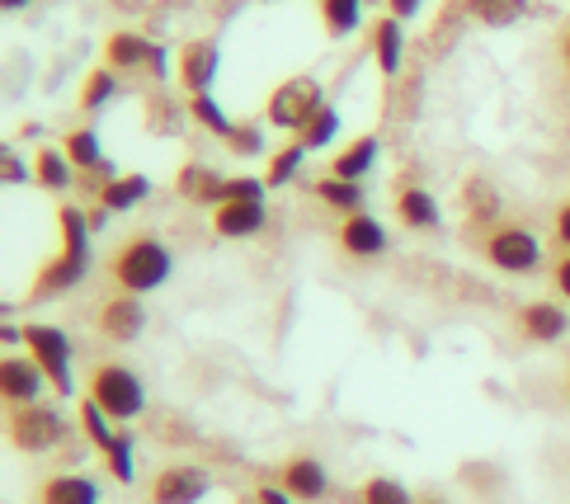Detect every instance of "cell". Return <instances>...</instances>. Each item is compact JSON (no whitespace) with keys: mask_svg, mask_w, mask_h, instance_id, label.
I'll return each mask as SVG.
<instances>
[{"mask_svg":"<svg viewBox=\"0 0 570 504\" xmlns=\"http://www.w3.org/2000/svg\"><path fill=\"white\" fill-rule=\"evenodd\" d=\"M316 198L325 208H335L340 217H350V213H363V198H368V189L354 185V179H340V175H321L316 179Z\"/></svg>","mask_w":570,"mask_h":504,"instance_id":"cell-26","label":"cell"},{"mask_svg":"<svg viewBox=\"0 0 570 504\" xmlns=\"http://www.w3.org/2000/svg\"><path fill=\"white\" fill-rule=\"evenodd\" d=\"M175 274V250L166 246L160 236L141 231V236H128L124 246L109 255V278L118 293H132V297H147L156 288H166Z\"/></svg>","mask_w":570,"mask_h":504,"instance_id":"cell-2","label":"cell"},{"mask_svg":"<svg viewBox=\"0 0 570 504\" xmlns=\"http://www.w3.org/2000/svg\"><path fill=\"white\" fill-rule=\"evenodd\" d=\"M466 14L485 29H509L528 14V0H466Z\"/></svg>","mask_w":570,"mask_h":504,"instance_id":"cell-28","label":"cell"},{"mask_svg":"<svg viewBox=\"0 0 570 504\" xmlns=\"http://www.w3.org/2000/svg\"><path fill=\"white\" fill-rule=\"evenodd\" d=\"M99 500H105V491L86 472H57L38 486V504H99Z\"/></svg>","mask_w":570,"mask_h":504,"instance_id":"cell-19","label":"cell"},{"mask_svg":"<svg viewBox=\"0 0 570 504\" xmlns=\"http://www.w3.org/2000/svg\"><path fill=\"white\" fill-rule=\"evenodd\" d=\"M62 151H67V160L76 166V175H99V170L109 166L105 142H99L95 128H71V132L62 137Z\"/></svg>","mask_w":570,"mask_h":504,"instance_id":"cell-23","label":"cell"},{"mask_svg":"<svg viewBox=\"0 0 570 504\" xmlns=\"http://www.w3.org/2000/svg\"><path fill=\"white\" fill-rule=\"evenodd\" d=\"M485 265L509 278H528L547 265L538 231H528L523 221H500V227L485 236Z\"/></svg>","mask_w":570,"mask_h":504,"instance_id":"cell-6","label":"cell"},{"mask_svg":"<svg viewBox=\"0 0 570 504\" xmlns=\"http://www.w3.org/2000/svg\"><path fill=\"white\" fill-rule=\"evenodd\" d=\"M80 434H86L99 453H109V448H114V438H118V425H114L105 411H99V401H90V396L80 401Z\"/></svg>","mask_w":570,"mask_h":504,"instance_id":"cell-30","label":"cell"},{"mask_svg":"<svg viewBox=\"0 0 570 504\" xmlns=\"http://www.w3.org/2000/svg\"><path fill=\"white\" fill-rule=\"evenodd\" d=\"M373 62L382 76H396L401 62H405V24L392 14H382L373 24Z\"/></svg>","mask_w":570,"mask_h":504,"instance_id":"cell-22","label":"cell"},{"mask_svg":"<svg viewBox=\"0 0 570 504\" xmlns=\"http://www.w3.org/2000/svg\"><path fill=\"white\" fill-rule=\"evenodd\" d=\"M278 486L288 491L297 504H321L331 495V472H325V462L312 457V453H297L278 467Z\"/></svg>","mask_w":570,"mask_h":504,"instance_id":"cell-13","label":"cell"},{"mask_svg":"<svg viewBox=\"0 0 570 504\" xmlns=\"http://www.w3.org/2000/svg\"><path fill=\"white\" fill-rule=\"evenodd\" d=\"M335 240H340V250L350 255V259H382L386 246H392V236H386L382 217H373V213H350V217H340Z\"/></svg>","mask_w":570,"mask_h":504,"instance_id":"cell-14","label":"cell"},{"mask_svg":"<svg viewBox=\"0 0 570 504\" xmlns=\"http://www.w3.org/2000/svg\"><path fill=\"white\" fill-rule=\"evenodd\" d=\"M264 179H255V175H232L227 179V204H264Z\"/></svg>","mask_w":570,"mask_h":504,"instance_id":"cell-35","label":"cell"},{"mask_svg":"<svg viewBox=\"0 0 570 504\" xmlns=\"http://www.w3.org/2000/svg\"><path fill=\"white\" fill-rule=\"evenodd\" d=\"M175 194L185 204H203V208H222L227 204V175H217L208 166H185L175 175Z\"/></svg>","mask_w":570,"mask_h":504,"instance_id":"cell-17","label":"cell"},{"mask_svg":"<svg viewBox=\"0 0 570 504\" xmlns=\"http://www.w3.org/2000/svg\"><path fill=\"white\" fill-rule=\"evenodd\" d=\"M307 142L302 137H288L278 151H269V170H264V185L269 189H283V185H293V179L302 175V166H307Z\"/></svg>","mask_w":570,"mask_h":504,"instance_id":"cell-25","label":"cell"},{"mask_svg":"<svg viewBox=\"0 0 570 504\" xmlns=\"http://www.w3.org/2000/svg\"><path fill=\"white\" fill-rule=\"evenodd\" d=\"M561 62H566V71H570V24L561 29Z\"/></svg>","mask_w":570,"mask_h":504,"instance_id":"cell-44","label":"cell"},{"mask_svg":"<svg viewBox=\"0 0 570 504\" xmlns=\"http://www.w3.org/2000/svg\"><path fill=\"white\" fill-rule=\"evenodd\" d=\"M29 175H33V170H24V160H19V156H6V185H24Z\"/></svg>","mask_w":570,"mask_h":504,"instance_id":"cell-42","label":"cell"},{"mask_svg":"<svg viewBox=\"0 0 570 504\" xmlns=\"http://www.w3.org/2000/svg\"><path fill=\"white\" fill-rule=\"evenodd\" d=\"M552 240L561 246V255H570V198L557 208V217H552Z\"/></svg>","mask_w":570,"mask_h":504,"instance_id":"cell-39","label":"cell"},{"mask_svg":"<svg viewBox=\"0 0 570 504\" xmlns=\"http://www.w3.org/2000/svg\"><path fill=\"white\" fill-rule=\"evenodd\" d=\"M377 151H382V137H377V132H363V137L344 142V147L331 156V175L363 185V179L373 175V166H377Z\"/></svg>","mask_w":570,"mask_h":504,"instance_id":"cell-18","label":"cell"},{"mask_svg":"<svg viewBox=\"0 0 570 504\" xmlns=\"http://www.w3.org/2000/svg\"><path fill=\"white\" fill-rule=\"evenodd\" d=\"M114 99H118V71H109V67L90 71V76H86V86H80V109H86V113H99L105 105H114Z\"/></svg>","mask_w":570,"mask_h":504,"instance_id":"cell-31","label":"cell"},{"mask_svg":"<svg viewBox=\"0 0 570 504\" xmlns=\"http://www.w3.org/2000/svg\"><path fill=\"white\" fill-rule=\"evenodd\" d=\"M227 147H232L236 156H269V151H264V132H259V123H236V132L227 137Z\"/></svg>","mask_w":570,"mask_h":504,"instance_id":"cell-37","label":"cell"},{"mask_svg":"<svg viewBox=\"0 0 570 504\" xmlns=\"http://www.w3.org/2000/svg\"><path fill=\"white\" fill-rule=\"evenodd\" d=\"M566 396H570V373H566Z\"/></svg>","mask_w":570,"mask_h":504,"instance_id":"cell-47","label":"cell"},{"mask_svg":"<svg viewBox=\"0 0 570 504\" xmlns=\"http://www.w3.org/2000/svg\"><path fill=\"white\" fill-rule=\"evenodd\" d=\"M222 71V48H217V38H189L185 48H179L175 57V76H179V86H185V95H213V80Z\"/></svg>","mask_w":570,"mask_h":504,"instance_id":"cell-10","label":"cell"},{"mask_svg":"<svg viewBox=\"0 0 570 504\" xmlns=\"http://www.w3.org/2000/svg\"><path fill=\"white\" fill-rule=\"evenodd\" d=\"M269 227V208L264 204H222L213 208V231L222 240H250Z\"/></svg>","mask_w":570,"mask_h":504,"instance_id":"cell-16","label":"cell"},{"mask_svg":"<svg viewBox=\"0 0 570 504\" xmlns=\"http://www.w3.org/2000/svg\"><path fill=\"white\" fill-rule=\"evenodd\" d=\"M213 495V472L198 462H170L151 476V504H203Z\"/></svg>","mask_w":570,"mask_h":504,"instance_id":"cell-8","label":"cell"},{"mask_svg":"<svg viewBox=\"0 0 570 504\" xmlns=\"http://www.w3.org/2000/svg\"><path fill=\"white\" fill-rule=\"evenodd\" d=\"M325 109V90L316 76H288L278 90H269L264 99V123L288 132V137H302V128Z\"/></svg>","mask_w":570,"mask_h":504,"instance_id":"cell-4","label":"cell"},{"mask_svg":"<svg viewBox=\"0 0 570 504\" xmlns=\"http://www.w3.org/2000/svg\"><path fill=\"white\" fill-rule=\"evenodd\" d=\"M57 227H62V250H57L52 265H43V274L33 278L29 302L62 297V293L86 284V274H90V231H95L90 213L76 208V204H62V208H57Z\"/></svg>","mask_w":570,"mask_h":504,"instance_id":"cell-1","label":"cell"},{"mask_svg":"<svg viewBox=\"0 0 570 504\" xmlns=\"http://www.w3.org/2000/svg\"><path fill=\"white\" fill-rule=\"evenodd\" d=\"M363 6L368 0H321V24L331 38H350L363 29Z\"/></svg>","mask_w":570,"mask_h":504,"instance_id":"cell-27","label":"cell"},{"mask_svg":"<svg viewBox=\"0 0 570 504\" xmlns=\"http://www.w3.org/2000/svg\"><path fill=\"white\" fill-rule=\"evenodd\" d=\"M95 198H99V208L105 213H132L137 204H147L151 198V179L147 175H114V179H105V185L95 189Z\"/></svg>","mask_w":570,"mask_h":504,"instance_id":"cell-21","label":"cell"},{"mask_svg":"<svg viewBox=\"0 0 570 504\" xmlns=\"http://www.w3.org/2000/svg\"><path fill=\"white\" fill-rule=\"evenodd\" d=\"M358 504H420L415 495H411V486L405 481H396V476H368L358 486Z\"/></svg>","mask_w":570,"mask_h":504,"instance_id":"cell-32","label":"cell"},{"mask_svg":"<svg viewBox=\"0 0 570 504\" xmlns=\"http://www.w3.org/2000/svg\"><path fill=\"white\" fill-rule=\"evenodd\" d=\"M420 504H448V500H420Z\"/></svg>","mask_w":570,"mask_h":504,"instance_id":"cell-46","label":"cell"},{"mask_svg":"<svg viewBox=\"0 0 570 504\" xmlns=\"http://www.w3.org/2000/svg\"><path fill=\"white\" fill-rule=\"evenodd\" d=\"M240 504H297V500H293L288 491H283L278 481H274V486H255V491H250L246 500H240Z\"/></svg>","mask_w":570,"mask_h":504,"instance_id":"cell-38","label":"cell"},{"mask_svg":"<svg viewBox=\"0 0 570 504\" xmlns=\"http://www.w3.org/2000/svg\"><path fill=\"white\" fill-rule=\"evenodd\" d=\"M6 10H24V6H33V0H0Z\"/></svg>","mask_w":570,"mask_h":504,"instance_id":"cell-45","label":"cell"},{"mask_svg":"<svg viewBox=\"0 0 570 504\" xmlns=\"http://www.w3.org/2000/svg\"><path fill=\"white\" fill-rule=\"evenodd\" d=\"M514 330H519V339H528V345H561L570 335V312L552 297H533L514 312Z\"/></svg>","mask_w":570,"mask_h":504,"instance_id":"cell-9","label":"cell"},{"mask_svg":"<svg viewBox=\"0 0 570 504\" xmlns=\"http://www.w3.org/2000/svg\"><path fill=\"white\" fill-rule=\"evenodd\" d=\"M33 179H38V189H48V194H67L71 179H76V166L67 160L62 147H38L33 151Z\"/></svg>","mask_w":570,"mask_h":504,"instance_id":"cell-24","label":"cell"},{"mask_svg":"<svg viewBox=\"0 0 570 504\" xmlns=\"http://www.w3.org/2000/svg\"><path fill=\"white\" fill-rule=\"evenodd\" d=\"M43 387H48V373L33 363V354H6V363H0V396H6L10 411L43 401Z\"/></svg>","mask_w":570,"mask_h":504,"instance_id":"cell-12","label":"cell"},{"mask_svg":"<svg viewBox=\"0 0 570 504\" xmlns=\"http://www.w3.org/2000/svg\"><path fill=\"white\" fill-rule=\"evenodd\" d=\"M420 6H424V0H386V14L405 24V19H415V14H420Z\"/></svg>","mask_w":570,"mask_h":504,"instance_id":"cell-41","label":"cell"},{"mask_svg":"<svg viewBox=\"0 0 570 504\" xmlns=\"http://www.w3.org/2000/svg\"><path fill=\"white\" fill-rule=\"evenodd\" d=\"M95 326L105 339H114V345H137L141 330H147V307H141V297H132V293H114L99 302Z\"/></svg>","mask_w":570,"mask_h":504,"instance_id":"cell-11","label":"cell"},{"mask_svg":"<svg viewBox=\"0 0 570 504\" xmlns=\"http://www.w3.org/2000/svg\"><path fill=\"white\" fill-rule=\"evenodd\" d=\"M6 434L19 453H52L57 443L67 438V415L57 406H48V401H33V406L10 411Z\"/></svg>","mask_w":570,"mask_h":504,"instance_id":"cell-7","label":"cell"},{"mask_svg":"<svg viewBox=\"0 0 570 504\" xmlns=\"http://www.w3.org/2000/svg\"><path fill=\"white\" fill-rule=\"evenodd\" d=\"M24 354H33V363L48 373V387L57 396H76V339L62 326H48V320H29L24 326Z\"/></svg>","mask_w":570,"mask_h":504,"instance_id":"cell-5","label":"cell"},{"mask_svg":"<svg viewBox=\"0 0 570 504\" xmlns=\"http://www.w3.org/2000/svg\"><path fill=\"white\" fill-rule=\"evenodd\" d=\"M0 339H6L10 349H19V345H24V326H6V330H0Z\"/></svg>","mask_w":570,"mask_h":504,"instance_id":"cell-43","label":"cell"},{"mask_svg":"<svg viewBox=\"0 0 570 504\" xmlns=\"http://www.w3.org/2000/svg\"><path fill=\"white\" fill-rule=\"evenodd\" d=\"M90 401H99L114 425H132V419L147 415V382H141L128 363H95L90 373V387H86Z\"/></svg>","mask_w":570,"mask_h":504,"instance_id":"cell-3","label":"cell"},{"mask_svg":"<svg viewBox=\"0 0 570 504\" xmlns=\"http://www.w3.org/2000/svg\"><path fill=\"white\" fill-rule=\"evenodd\" d=\"M396 221L411 231H443V208L430 189H401L396 194Z\"/></svg>","mask_w":570,"mask_h":504,"instance_id":"cell-20","label":"cell"},{"mask_svg":"<svg viewBox=\"0 0 570 504\" xmlns=\"http://www.w3.org/2000/svg\"><path fill=\"white\" fill-rule=\"evenodd\" d=\"M189 118H194V123H198L203 132L222 137V142H227V137L236 132V118H232L227 109H222L213 95H194V99H189Z\"/></svg>","mask_w":570,"mask_h":504,"instance_id":"cell-29","label":"cell"},{"mask_svg":"<svg viewBox=\"0 0 570 504\" xmlns=\"http://www.w3.org/2000/svg\"><path fill=\"white\" fill-rule=\"evenodd\" d=\"M105 467L114 481H124V486H132L137 481V462H132V434H118L114 438V448L105 453Z\"/></svg>","mask_w":570,"mask_h":504,"instance_id":"cell-34","label":"cell"},{"mask_svg":"<svg viewBox=\"0 0 570 504\" xmlns=\"http://www.w3.org/2000/svg\"><path fill=\"white\" fill-rule=\"evenodd\" d=\"M466 204H472V213L481 221H495L500 217V194L491 185H481V179H472V189H466Z\"/></svg>","mask_w":570,"mask_h":504,"instance_id":"cell-36","label":"cell"},{"mask_svg":"<svg viewBox=\"0 0 570 504\" xmlns=\"http://www.w3.org/2000/svg\"><path fill=\"white\" fill-rule=\"evenodd\" d=\"M340 137V109L335 105H325L307 128H302V142H307V151H325Z\"/></svg>","mask_w":570,"mask_h":504,"instance_id":"cell-33","label":"cell"},{"mask_svg":"<svg viewBox=\"0 0 570 504\" xmlns=\"http://www.w3.org/2000/svg\"><path fill=\"white\" fill-rule=\"evenodd\" d=\"M156 52H160V43H151V38H141V33H132V29H118V33L105 38V67L118 71V76H128V71H151Z\"/></svg>","mask_w":570,"mask_h":504,"instance_id":"cell-15","label":"cell"},{"mask_svg":"<svg viewBox=\"0 0 570 504\" xmlns=\"http://www.w3.org/2000/svg\"><path fill=\"white\" fill-rule=\"evenodd\" d=\"M552 288H557V297H561V302H570V255H561V259H557V269H552Z\"/></svg>","mask_w":570,"mask_h":504,"instance_id":"cell-40","label":"cell"}]
</instances>
